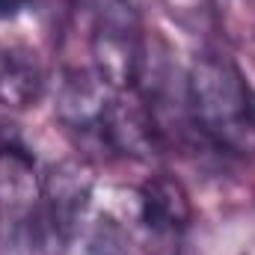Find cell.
<instances>
[{"label":"cell","instance_id":"obj_4","mask_svg":"<svg viewBox=\"0 0 255 255\" xmlns=\"http://www.w3.org/2000/svg\"><path fill=\"white\" fill-rule=\"evenodd\" d=\"M113 92L116 89L98 71H68L57 92V119L65 130L101 145V122Z\"/></svg>","mask_w":255,"mask_h":255},{"label":"cell","instance_id":"obj_5","mask_svg":"<svg viewBox=\"0 0 255 255\" xmlns=\"http://www.w3.org/2000/svg\"><path fill=\"white\" fill-rule=\"evenodd\" d=\"M92 172L80 163V160H63L57 163L48 178L42 181V199H45V217L54 229V235L68 241V235L74 232V226L86 217L89 199H92Z\"/></svg>","mask_w":255,"mask_h":255},{"label":"cell","instance_id":"obj_9","mask_svg":"<svg viewBox=\"0 0 255 255\" xmlns=\"http://www.w3.org/2000/svg\"><path fill=\"white\" fill-rule=\"evenodd\" d=\"M30 0H0V21H12L27 9Z\"/></svg>","mask_w":255,"mask_h":255},{"label":"cell","instance_id":"obj_6","mask_svg":"<svg viewBox=\"0 0 255 255\" xmlns=\"http://www.w3.org/2000/svg\"><path fill=\"white\" fill-rule=\"evenodd\" d=\"M136 217L151 238H175L190 223L187 190L166 175L148 178L136 196Z\"/></svg>","mask_w":255,"mask_h":255},{"label":"cell","instance_id":"obj_7","mask_svg":"<svg viewBox=\"0 0 255 255\" xmlns=\"http://www.w3.org/2000/svg\"><path fill=\"white\" fill-rule=\"evenodd\" d=\"M45 71L36 51L24 45H0V104L24 110L42 98Z\"/></svg>","mask_w":255,"mask_h":255},{"label":"cell","instance_id":"obj_8","mask_svg":"<svg viewBox=\"0 0 255 255\" xmlns=\"http://www.w3.org/2000/svg\"><path fill=\"white\" fill-rule=\"evenodd\" d=\"M65 255H136L128 232L110 217L80 220L65 241Z\"/></svg>","mask_w":255,"mask_h":255},{"label":"cell","instance_id":"obj_3","mask_svg":"<svg viewBox=\"0 0 255 255\" xmlns=\"http://www.w3.org/2000/svg\"><path fill=\"white\" fill-rule=\"evenodd\" d=\"M95 15L92 54L98 63V74L113 89L136 86L139 68L145 60L142 18L145 0H89Z\"/></svg>","mask_w":255,"mask_h":255},{"label":"cell","instance_id":"obj_2","mask_svg":"<svg viewBox=\"0 0 255 255\" xmlns=\"http://www.w3.org/2000/svg\"><path fill=\"white\" fill-rule=\"evenodd\" d=\"M65 253L45 217L42 181L33 157L21 148H0V255Z\"/></svg>","mask_w":255,"mask_h":255},{"label":"cell","instance_id":"obj_1","mask_svg":"<svg viewBox=\"0 0 255 255\" xmlns=\"http://www.w3.org/2000/svg\"><path fill=\"white\" fill-rule=\"evenodd\" d=\"M187 113L217 148L232 154L255 151V95L238 65L205 54L187 74Z\"/></svg>","mask_w":255,"mask_h":255}]
</instances>
